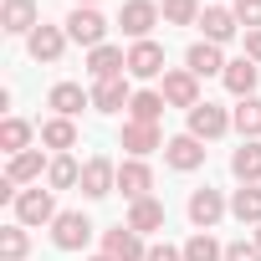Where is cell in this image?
Returning <instances> with one entry per match:
<instances>
[{
	"label": "cell",
	"mask_w": 261,
	"mask_h": 261,
	"mask_svg": "<svg viewBox=\"0 0 261 261\" xmlns=\"http://www.w3.org/2000/svg\"><path fill=\"white\" fill-rule=\"evenodd\" d=\"M225 128H230V118H225L215 102H200V108H190V134H195V139H220Z\"/></svg>",
	"instance_id": "cell-9"
},
{
	"label": "cell",
	"mask_w": 261,
	"mask_h": 261,
	"mask_svg": "<svg viewBox=\"0 0 261 261\" xmlns=\"http://www.w3.org/2000/svg\"><path fill=\"white\" fill-rule=\"evenodd\" d=\"M144 261H185V251H174V246H149Z\"/></svg>",
	"instance_id": "cell-36"
},
{
	"label": "cell",
	"mask_w": 261,
	"mask_h": 261,
	"mask_svg": "<svg viewBox=\"0 0 261 261\" xmlns=\"http://www.w3.org/2000/svg\"><path fill=\"white\" fill-rule=\"evenodd\" d=\"M164 159H169L174 169H200V164H205V149H200L195 134H179V139L164 144Z\"/></svg>",
	"instance_id": "cell-12"
},
{
	"label": "cell",
	"mask_w": 261,
	"mask_h": 261,
	"mask_svg": "<svg viewBox=\"0 0 261 261\" xmlns=\"http://www.w3.org/2000/svg\"><path fill=\"white\" fill-rule=\"evenodd\" d=\"M87 72H92L97 82H108V77H123V72H128V57H123L118 46H97V51L87 57Z\"/></svg>",
	"instance_id": "cell-15"
},
{
	"label": "cell",
	"mask_w": 261,
	"mask_h": 261,
	"mask_svg": "<svg viewBox=\"0 0 261 261\" xmlns=\"http://www.w3.org/2000/svg\"><path fill=\"white\" fill-rule=\"evenodd\" d=\"M185 62H190V72H195V77H215V72H225V62H220V46H215V41H195Z\"/></svg>",
	"instance_id": "cell-19"
},
{
	"label": "cell",
	"mask_w": 261,
	"mask_h": 261,
	"mask_svg": "<svg viewBox=\"0 0 261 261\" xmlns=\"http://www.w3.org/2000/svg\"><path fill=\"white\" fill-rule=\"evenodd\" d=\"M0 26H6L11 36L36 31V0H6V16H0Z\"/></svg>",
	"instance_id": "cell-20"
},
{
	"label": "cell",
	"mask_w": 261,
	"mask_h": 261,
	"mask_svg": "<svg viewBox=\"0 0 261 261\" xmlns=\"http://www.w3.org/2000/svg\"><path fill=\"white\" fill-rule=\"evenodd\" d=\"M92 261H113V256H108V251H102V256H92Z\"/></svg>",
	"instance_id": "cell-38"
},
{
	"label": "cell",
	"mask_w": 261,
	"mask_h": 261,
	"mask_svg": "<svg viewBox=\"0 0 261 261\" xmlns=\"http://www.w3.org/2000/svg\"><path fill=\"white\" fill-rule=\"evenodd\" d=\"M246 57L261 67V31H251V36H246Z\"/></svg>",
	"instance_id": "cell-37"
},
{
	"label": "cell",
	"mask_w": 261,
	"mask_h": 261,
	"mask_svg": "<svg viewBox=\"0 0 261 261\" xmlns=\"http://www.w3.org/2000/svg\"><path fill=\"white\" fill-rule=\"evenodd\" d=\"M220 215H225V200H220V190H195V195H190V220H195L200 230H210Z\"/></svg>",
	"instance_id": "cell-13"
},
{
	"label": "cell",
	"mask_w": 261,
	"mask_h": 261,
	"mask_svg": "<svg viewBox=\"0 0 261 261\" xmlns=\"http://www.w3.org/2000/svg\"><path fill=\"white\" fill-rule=\"evenodd\" d=\"M256 246H261V230H256Z\"/></svg>",
	"instance_id": "cell-40"
},
{
	"label": "cell",
	"mask_w": 261,
	"mask_h": 261,
	"mask_svg": "<svg viewBox=\"0 0 261 261\" xmlns=\"http://www.w3.org/2000/svg\"><path fill=\"white\" fill-rule=\"evenodd\" d=\"M123 102H134V97H128V82H123V77H108V82H97V87H92V108H97V113H118Z\"/></svg>",
	"instance_id": "cell-18"
},
{
	"label": "cell",
	"mask_w": 261,
	"mask_h": 261,
	"mask_svg": "<svg viewBox=\"0 0 261 261\" xmlns=\"http://www.w3.org/2000/svg\"><path fill=\"white\" fill-rule=\"evenodd\" d=\"M236 21L246 31H261V0H236Z\"/></svg>",
	"instance_id": "cell-34"
},
{
	"label": "cell",
	"mask_w": 261,
	"mask_h": 261,
	"mask_svg": "<svg viewBox=\"0 0 261 261\" xmlns=\"http://www.w3.org/2000/svg\"><path fill=\"white\" fill-rule=\"evenodd\" d=\"M164 102L169 108H200V82H195L190 67L185 72H164Z\"/></svg>",
	"instance_id": "cell-5"
},
{
	"label": "cell",
	"mask_w": 261,
	"mask_h": 261,
	"mask_svg": "<svg viewBox=\"0 0 261 261\" xmlns=\"http://www.w3.org/2000/svg\"><path fill=\"white\" fill-rule=\"evenodd\" d=\"M128 113H134V123H159V113H164V92H134Z\"/></svg>",
	"instance_id": "cell-27"
},
{
	"label": "cell",
	"mask_w": 261,
	"mask_h": 261,
	"mask_svg": "<svg viewBox=\"0 0 261 261\" xmlns=\"http://www.w3.org/2000/svg\"><path fill=\"white\" fill-rule=\"evenodd\" d=\"M230 123L241 128L246 139H261V97H241V108L230 113Z\"/></svg>",
	"instance_id": "cell-24"
},
{
	"label": "cell",
	"mask_w": 261,
	"mask_h": 261,
	"mask_svg": "<svg viewBox=\"0 0 261 261\" xmlns=\"http://www.w3.org/2000/svg\"><path fill=\"white\" fill-rule=\"evenodd\" d=\"M67 36L97 51V46H108V41H102V36H108V21H102V16H97L92 6H77V11L67 16Z\"/></svg>",
	"instance_id": "cell-1"
},
{
	"label": "cell",
	"mask_w": 261,
	"mask_h": 261,
	"mask_svg": "<svg viewBox=\"0 0 261 261\" xmlns=\"http://www.w3.org/2000/svg\"><path fill=\"white\" fill-rule=\"evenodd\" d=\"M123 149L134 154V159L164 149V144H159V128H154V123H123Z\"/></svg>",
	"instance_id": "cell-14"
},
{
	"label": "cell",
	"mask_w": 261,
	"mask_h": 261,
	"mask_svg": "<svg viewBox=\"0 0 261 261\" xmlns=\"http://www.w3.org/2000/svg\"><path fill=\"white\" fill-rule=\"evenodd\" d=\"M159 16H164L169 26H190V21H200V6H195V0H164Z\"/></svg>",
	"instance_id": "cell-31"
},
{
	"label": "cell",
	"mask_w": 261,
	"mask_h": 261,
	"mask_svg": "<svg viewBox=\"0 0 261 261\" xmlns=\"http://www.w3.org/2000/svg\"><path fill=\"white\" fill-rule=\"evenodd\" d=\"M16 220H21V225H46V220H57L51 190H21V195H16Z\"/></svg>",
	"instance_id": "cell-3"
},
{
	"label": "cell",
	"mask_w": 261,
	"mask_h": 261,
	"mask_svg": "<svg viewBox=\"0 0 261 261\" xmlns=\"http://www.w3.org/2000/svg\"><path fill=\"white\" fill-rule=\"evenodd\" d=\"M87 236H92V220H87L82 210H62V215L51 220V241H57L62 251H82Z\"/></svg>",
	"instance_id": "cell-2"
},
{
	"label": "cell",
	"mask_w": 261,
	"mask_h": 261,
	"mask_svg": "<svg viewBox=\"0 0 261 261\" xmlns=\"http://www.w3.org/2000/svg\"><path fill=\"white\" fill-rule=\"evenodd\" d=\"M77 6H97V0H77Z\"/></svg>",
	"instance_id": "cell-39"
},
{
	"label": "cell",
	"mask_w": 261,
	"mask_h": 261,
	"mask_svg": "<svg viewBox=\"0 0 261 261\" xmlns=\"http://www.w3.org/2000/svg\"><path fill=\"white\" fill-rule=\"evenodd\" d=\"M154 21H159V6H154V0H128V6L118 11V26L134 36V41H149Z\"/></svg>",
	"instance_id": "cell-4"
},
{
	"label": "cell",
	"mask_w": 261,
	"mask_h": 261,
	"mask_svg": "<svg viewBox=\"0 0 261 261\" xmlns=\"http://www.w3.org/2000/svg\"><path fill=\"white\" fill-rule=\"evenodd\" d=\"M26 144H31V128H26L21 118H6V123H0V149H11V154H26Z\"/></svg>",
	"instance_id": "cell-28"
},
{
	"label": "cell",
	"mask_w": 261,
	"mask_h": 261,
	"mask_svg": "<svg viewBox=\"0 0 261 261\" xmlns=\"http://www.w3.org/2000/svg\"><path fill=\"white\" fill-rule=\"evenodd\" d=\"M26 179H41V154H16L11 159V185H26Z\"/></svg>",
	"instance_id": "cell-32"
},
{
	"label": "cell",
	"mask_w": 261,
	"mask_h": 261,
	"mask_svg": "<svg viewBox=\"0 0 261 261\" xmlns=\"http://www.w3.org/2000/svg\"><path fill=\"white\" fill-rule=\"evenodd\" d=\"M220 256H225V251L215 246V236H210V230H200V236H190V241H185V261H220Z\"/></svg>",
	"instance_id": "cell-30"
},
{
	"label": "cell",
	"mask_w": 261,
	"mask_h": 261,
	"mask_svg": "<svg viewBox=\"0 0 261 261\" xmlns=\"http://www.w3.org/2000/svg\"><path fill=\"white\" fill-rule=\"evenodd\" d=\"M230 174H236L241 185H256V179H261V144H256V139H246V144L236 149V159H230Z\"/></svg>",
	"instance_id": "cell-17"
},
{
	"label": "cell",
	"mask_w": 261,
	"mask_h": 261,
	"mask_svg": "<svg viewBox=\"0 0 261 261\" xmlns=\"http://www.w3.org/2000/svg\"><path fill=\"white\" fill-rule=\"evenodd\" d=\"M225 261H261V246H256V241H251V246L236 241V246H225Z\"/></svg>",
	"instance_id": "cell-35"
},
{
	"label": "cell",
	"mask_w": 261,
	"mask_h": 261,
	"mask_svg": "<svg viewBox=\"0 0 261 261\" xmlns=\"http://www.w3.org/2000/svg\"><path fill=\"white\" fill-rule=\"evenodd\" d=\"M118 190H123L128 200H149V190H154V174H149V164H144V159H128V164H118Z\"/></svg>",
	"instance_id": "cell-7"
},
{
	"label": "cell",
	"mask_w": 261,
	"mask_h": 261,
	"mask_svg": "<svg viewBox=\"0 0 261 261\" xmlns=\"http://www.w3.org/2000/svg\"><path fill=\"white\" fill-rule=\"evenodd\" d=\"M225 87L236 92V97H256V62L251 57H241V62H225Z\"/></svg>",
	"instance_id": "cell-16"
},
{
	"label": "cell",
	"mask_w": 261,
	"mask_h": 261,
	"mask_svg": "<svg viewBox=\"0 0 261 261\" xmlns=\"http://www.w3.org/2000/svg\"><path fill=\"white\" fill-rule=\"evenodd\" d=\"M164 72V46L159 41H134L128 51V77H159Z\"/></svg>",
	"instance_id": "cell-8"
},
{
	"label": "cell",
	"mask_w": 261,
	"mask_h": 261,
	"mask_svg": "<svg viewBox=\"0 0 261 261\" xmlns=\"http://www.w3.org/2000/svg\"><path fill=\"white\" fill-rule=\"evenodd\" d=\"M62 46H67V36H62L57 26H36V31H31V57H36V62H57Z\"/></svg>",
	"instance_id": "cell-21"
},
{
	"label": "cell",
	"mask_w": 261,
	"mask_h": 261,
	"mask_svg": "<svg viewBox=\"0 0 261 261\" xmlns=\"http://www.w3.org/2000/svg\"><path fill=\"white\" fill-rule=\"evenodd\" d=\"M164 225V205L159 200H134V210H128V230H159Z\"/></svg>",
	"instance_id": "cell-23"
},
{
	"label": "cell",
	"mask_w": 261,
	"mask_h": 261,
	"mask_svg": "<svg viewBox=\"0 0 261 261\" xmlns=\"http://www.w3.org/2000/svg\"><path fill=\"white\" fill-rule=\"evenodd\" d=\"M41 144H46V149H72V144H77L72 118H51V123H41Z\"/></svg>",
	"instance_id": "cell-26"
},
{
	"label": "cell",
	"mask_w": 261,
	"mask_h": 261,
	"mask_svg": "<svg viewBox=\"0 0 261 261\" xmlns=\"http://www.w3.org/2000/svg\"><path fill=\"white\" fill-rule=\"evenodd\" d=\"M51 108H57V118H77V113L87 108V92H82L77 82H57V87H51Z\"/></svg>",
	"instance_id": "cell-22"
},
{
	"label": "cell",
	"mask_w": 261,
	"mask_h": 261,
	"mask_svg": "<svg viewBox=\"0 0 261 261\" xmlns=\"http://www.w3.org/2000/svg\"><path fill=\"white\" fill-rule=\"evenodd\" d=\"M200 26H205V41H215V46H220V41H230V36H236V26H241V21H236V11H225V6H205V11H200Z\"/></svg>",
	"instance_id": "cell-11"
},
{
	"label": "cell",
	"mask_w": 261,
	"mask_h": 261,
	"mask_svg": "<svg viewBox=\"0 0 261 261\" xmlns=\"http://www.w3.org/2000/svg\"><path fill=\"white\" fill-rule=\"evenodd\" d=\"M230 215H236V220H256V225H261V190H256V185H241V190H236V200H230Z\"/></svg>",
	"instance_id": "cell-25"
},
{
	"label": "cell",
	"mask_w": 261,
	"mask_h": 261,
	"mask_svg": "<svg viewBox=\"0 0 261 261\" xmlns=\"http://www.w3.org/2000/svg\"><path fill=\"white\" fill-rule=\"evenodd\" d=\"M77 179H82L77 159H67V154H62V159H51V164H46V185H51V190H67V185H77Z\"/></svg>",
	"instance_id": "cell-29"
},
{
	"label": "cell",
	"mask_w": 261,
	"mask_h": 261,
	"mask_svg": "<svg viewBox=\"0 0 261 261\" xmlns=\"http://www.w3.org/2000/svg\"><path fill=\"white\" fill-rule=\"evenodd\" d=\"M102 246H108V256H113V261H144V256H149V246L139 241V230H128V225L108 230V241H102Z\"/></svg>",
	"instance_id": "cell-10"
},
{
	"label": "cell",
	"mask_w": 261,
	"mask_h": 261,
	"mask_svg": "<svg viewBox=\"0 0 261 261\" xmlns=\"http://www.w3.org/2000/svg\"><path fill=\"white\" fill-rule=\"evenodd\" d=\"M113 185H118V169H113V159H102V154H97V159H87V164H82V195L102 200Z\"/></svg>",
	"instance_id": "cell-6"
},
{
	"label": "cell",
	"mask_w": 261,
	"mask_h": 261,
	"mask_svg": "<svg viewBox=\"0 0 261 261\" xmlns=\"http://www.w3.org/2000/svg\"><path fill=\"white\" fill-rule=\"evenodd\" d=\"M0 256H6V261H21V256H26V230H21V225H6V230H0Z\"/></svg>",
	"instance_id": "cell-33"
}]
</instances>
